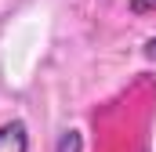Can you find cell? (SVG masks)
Segmentation results:
<instances>
[{
    "mask_svg": "<svg viewBox=\"0 0 156 152\" xmlns=\"http://www.w3.org/2000/svg\"><path fill=\"white\" fill-rule=\"evenodd\" d=\"M0 152H29V130L22 119L0 123Z\"/></svg>",
    "mask_w": 156,
    "mask_h": 152,
    "instance_id": "cell-1",
    "label": "cell"
},
{
    "mask_svg": "<svg viewBox=\"0 0 156 152\" xmlns=\"http://www.w3.org/2000/svg\"><path fill=\"white\" fill-rule=\"evenodd\" d=\"M55 152H83V134L80 130H62L58 141H55Z\"/></svg>",
    "mask_w": 156,
    "mask_h": 152,
    "instance_id": "cell-2",
    "label": "cell"
},
{
    "mask_svg": "<svg viewBox=\"0 0 156 152\" xmlns=\"http://www.w3.org/2000/svg\"><path fill=\"white\" fill-rule=\"evenodd\" d=\"M127 7H131L134 15H149V11H156V0H131Z\"/></svg>",
    "mask_w": 156,
    "mask_h": 152,
    "instance_id": "cell-3",
    "label": "cell"
},
{
    "mask_svg": "<svg viewBox=\"0 0 156 152\" xmlns=\"http://www.w3.org/2000/svg\"><path fill=\"white\" fill-rule=\"evenodd\" d=\"M142 54H145L149 62H156V36H149V40H145V47H142Z\"/></svg>",
    "mask_w": 156,
    "mask_h": 152,
    "instance_id": "cell-4",
    "label": "cell"
}]
</instances>
